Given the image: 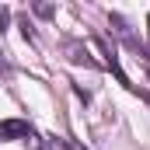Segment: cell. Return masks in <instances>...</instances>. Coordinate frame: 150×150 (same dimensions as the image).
Returning <instances> with one entry per match:
<instances>
[{
  "label": "cell",
  "instance_id": "obj_1",
  "mask_svg": "<svg viewBox=\"0 0 150 150\" xmlns=\"http://www.w3.org/2000/svg\"><path fill=\"white\" fill-rule=\"evenodd\" d=\"M11 140H25V143H35L38 133L32 122H25V119H4L0 122V143H11Z\"/></svg>",
  "mask_w": 150,
  "mask_h": 150
},
{
  "label": "cell",
  "instance_id": "obj_2",
  "mask_svg": "<svg viewBox=\"0 0 150 150\" xmlns=\"http://www.w3.org/2000/svg\"><path fill=\"white\" fill-rule=\"evenodd\" d=\"M94 45H98V52L105 56V67H108V70H112L115 77H119V84H126L129 91H136V87L129 84V77H126V70L119 67V49H115V42H108V38H101V35H98V38H94Z\"/></svg>",
  "mask_w": 150,
  "mask_h": 150
},
{
  "label": "cell",
  "instance_id": "obj_3",
  "mask_svg": "<svg viewBox=\"0 0 150 150\" xmlns=\"http://www.w3.org/2000/svg\"><path fill=\"white\" fill-rule=\"evenodd\" d=\"M63 49H67V56H70L74 63H84V67H94V59H91V52H87V49H84L80 42H67Z\"/></svg>",
  "mask_w": 150,
  "mask_h": 150
},
{
  "label": "cell",
  "instance_id": "obj_4",
  "mask_svg": "<svg viewBox=\"0 0 150 150\" xmlns=\"http://www.w3.org/2000/svg\"><path fill=\"white\" fill-rule=\"evenodd\" d=\"M21 32H25V38H28V42H35V32H32V21H28V14L21 18Z\"/></svg>",
  "mask_w": 150,
  "mask_h": 150
},
{
  "label": "cell",
  "instance_id": "obj_5",
  "mask_svg": "<svg viewBox=\"0 0 150 150\" xmlns=\"http://www.w3.org/2000/svg\"><path fill=\"white\" fill-rule=\"evenodd\" d=\"M0 77H11V63H7V52L0 49Z\"/></svg>",
  "mask_w": 150,
  "mask_h": 150
},
{
  "label": "cell",
  "instance_id": "obj_6",
  "mask_svg": "<svg viewBox=\"0 0 150 150\" xmlns=\"http://www.w3.org/2000/svg\"><path fill=\"white\" fill-rule=\"evenodd\" d=\"M59 150H84L77 140H59Z\"/></svg>",
  "mask_w": 150,
  "mask_h": 150
},
{
  "label": "cell",
  "instance_id": "obj_7",
  "mask_svg": "<svg viewBox=\"0 0 150 150\" xmlns=\"http://www.w3.org/2000/svg\"><path fill=\"white\" fill-rule=\"evenodd\" d=\"M7 21H11V11H7V7H0V28H7Z\"/></svg>",
  "mask_w": 150,
  "mask_h": 150
},
{
  "label": "cell",
  "instance_id": "obj_8",
  "mask_svg": "<svg viewBox=\"0 0 150 150\" xmlns=\"http://www.w3.org/2000/svg\"><path fill=\"white\" fill-rule=\"evenodd\" d=\"M35 11L42 14V18H49V14H52V7H49V4H35Z\"/></svg>",
  "mask_w": 150,
  "mask_h": 150
},
{
  "label": "cell",
  "instance_id": "obj_9",
  "mask_svg": "<svg viewBox=\"0 0 150 150\" xmlns=\"http://www.w3.org/2000/svg\"><path fill=\"white\" fill-rule=\"evenodd\" d=\"M147 38H150V14H147Z\"/></svg>",
  "mask_w": 150,
  "mask_h": 150
}]
</instances>
